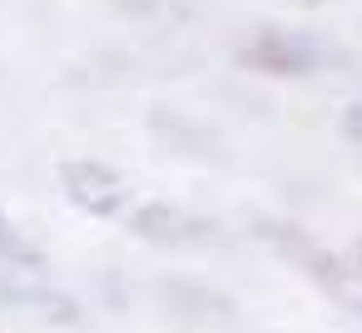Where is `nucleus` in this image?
Here are the masks:
<instances>
[{"label": "nucleus", "mask_w": 362, "mask_h": 333, "mask_svg": "<svg viewBox=\"0 0 362 333\" xmlns=\"http://www.w3.org/2000/svg\"><path fill=\"white\" fill-rule=\"evenodd\" d=\"M238 60H243L248 70H263V75H283V80H293V75L317 70V65L327 60V50H322L313 35H298V30H258V35L238 50Z\"/></svg>", "instance_id": "obj_1"}, {"label": "nucleus", "mask_w": 362, "mask_h": 333, "mask_svg": "<svg viewBox=\"0 0 362 333\" xmlns=\"http://www.w3.org/2000/svg\"><path fill=\"white\" fill-rule=\"evenodd\" d=\"M60 189L85 214H119L124 199H129V184L110 164H100V159H70V164H60Z\"/></svg>", "instance_id": "obj_2"}, {"label": "nucleus", "mask_w": 362, "mask_h": 333, "mask_svg": "<svg viewBox=\"0 0 362 333\" xmlns=\"http://www.w3.org/2000/svg\"><path fill=\"white\" fill-rule=\"evenodd\" d=\"M0 308H11L21 318H40V323H80V303L30 273H0Z\"/></svg>", "instance_id": "obj_3"}, {"label": "nucleus", "mask_w": 362, "mask_h": 333, "mask_svg": "<svg viewBox=\"0 0 362 333\" xmlns=\"http://www.w3.org/2000/svg\"><path fill=\"white\" fill-rule=\"evenodd\" d=\"M129 224H134L139 239H154V244H189V239H204L209 234L204 219H194V214H184L174 204H139Z\"/></svg>", "instance_id": "obj_4"}, {"label": "nucleus", "mask_w": 362, "mask_h": 333, "mask_svg": "<svg viewBox=\"0 0 362 333\" xmlns=\"http://www.w3.org/2000/svg\"><path fill=\"white\" fill-rule=\"evenodd\" d=\"M40 259H45V254H40V249H35V244H30V239H25L21 229H16V224L6 219V209H0V264H16V269H35Z\"/></svg>", "instance_id": "obj_5"}, {"label": "nucleus", "mask_w": 362, "mask_h": 333, "mask_svg": "<svg viewBox=\"0 0 362 333\" xmlns=\"http://www.w3.org/2000/svg\"><path fill=\"white\" fill-rule=\"evenodd\" d=\"M342 130H347L352 140H362V105H352V110L342 115Z\"/></svg>", "instance_id": "obj_6"}]
</instances>
